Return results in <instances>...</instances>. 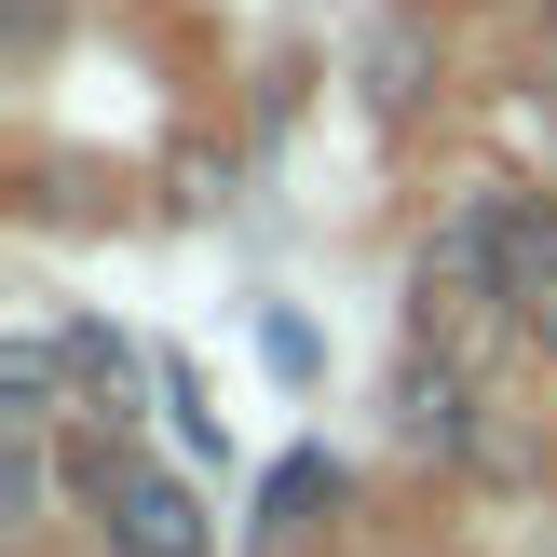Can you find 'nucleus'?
I'll return each mask as SVG.
<instances>
[{
	"label": "nucleus",
	"instance_id": "obj_3",
	"mask_svg": "<svg viewBox=\"0 0 557 557\" xmlns=\"http://www.w3.org/2000/svg\"><path fill=\"white\" fill-rule=\"evenodd\" d=\"M531 326H544V354H557V272H544V299H531Z\"/></svg>",
	"mask_w": 557,
	"mask_h": 557
},
{
	"label": "nucleus",
	"instance_id": "obj_2",
	"mask_svg": "<svg viewBox=\"0 0 557 557\" xmlns=\"http://www.w3.org/2000/svg\"><path fill=\"white\" fill-rule=\"evenodd\" d=\"M313 504H326V462H313V449H299V462H286V476H272V531H299V517H313Z\"/></svg>",
	"mask_w": 557,
	"mask_h": 557
},
{
	"label": "nucleus",
	"instance_id": "obj_1",
	"mask_svg": "<svg viewBox=\"0 0 557 557\" xmlns=\"http://www.w3.org/2000/svg\"><path fill=\"white\" fill-rule=\"evenodd\" d=\"M109 544H123V557H205L190 476H123V490H109Z\"/></svg>",
	"mask_w": 557,
	"mask_h": 557
}]
</instances>
